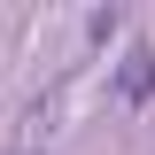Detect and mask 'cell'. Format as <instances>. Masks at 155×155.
<instances>
[{
    "instance_id": "6da1fadb",
    "label": "cell",
    "mask_w": 155,
    "mask_h": 155,
    "mask_svg": "<svg viewBox=\"0 0 155 155\" xmlns=\"http://www.w3.org/2000/svg\"><path fill=\"white\" fill-rule=\"evenodd\" d=\"M116 93H124V101H147V93H155V39H132V47H124Z\"/></svg>"
}]
</instances>
